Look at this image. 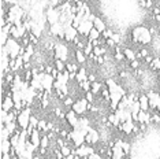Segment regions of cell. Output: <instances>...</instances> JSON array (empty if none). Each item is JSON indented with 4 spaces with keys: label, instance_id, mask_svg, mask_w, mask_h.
Instances as JSON below:
<instances>
[{
    "label": "cell",
    "instance_id": "18",
    "mask_svg": "<svg viewBox=\"0 0 160 159\" xmlns=\"http://www.w3.org/2000/svg\"><path fill=\"white\" fill-rule=\"evenodd\" d=\"M53 66H55L59 71H64V70H66V62H64L63 59H59V58L53 59Z\"/></svg>",
    "mask_w": 160,
    "mask_h": 159
},
{
    "label": "cell",
    "instance_id": "20",
    "mask_svg": "<svg viewBox=\"0 0 160 159\" xmlns=\"http://www.w3.org/2000/svg\"><path fill=\"white\" fill-rule=\"evenodd\" d=\"M100 36H101V32H100V30H97V29L93 26V29H92V30L89 32V34H88V38L90 40V41H92V40H96V38H99Z\"/></svg>",
    "mask_w": 160,
    "mask_h": 159
},
{
    "label": "cell",
    "instance_id": "22",
    "mask_svg": "<svg viewBox=\"0 0 160 159\" xmlns=\"http://www.w3.org/2000/svg\"><path fill=\"white\" fill-rule=\"evenodd\" d=\"M82 51L85 52V55H86V56H89L90 54L93 52V44H92V41H90V40H89V41L85 44V47H83Z\"/></svg>",
    "mask_w": 160,
    "mask_h": 159
},
{
    "label": "cell",
    "instance_id": "16",
    "mask_svg": "<svg viewBox=\"0 0 160 159\" xmlns=\"http://www.w3.org/2000/svg\"><path fill=\"white\" fill-rule=\"evenodd\" d=\"M93 25H94V28H96L97 30H100V32H101V33H103L105 29H107V25H105V22H104L103 19H101L100 17H96V18H94Z\"/></svg>",
    "mask_w": 160,
    "mask_h": 159
},
{
    "label": "cell",
    "instance_id": "3",
    "mask_svg": "<svg viewBox=\"0 0 160 159\" xmlns=\"http://www.w3.org/2000/svg\"><path fill=\"white\" fill-rule=\"evenodd\" d=\"M38 75L41 77V84L44 91L52 92L53 91V82H55V77L49 73H45V71H40Z\"/></svg>",
    "mask_w": 160,
    "mask_h": 159
},
{
    "label": "cell",
    "instance_id": "9",
    "mask_svg": "<svg viewBox=\"0 0 160 159\" xmlns=\"http://www.w3.org/2000/svg\"><path fill=\"white\" fill-rule=\"evenodd\" d=\"M93 21L90 19H83L81 21V23H79V28H78V33L79 34H83V36H88L89 32L93 29Z\"/></svg>",
    "mask_w": 160,
    "mask_h": 159
},
{
    "label": "cell",
    "instance_id": "29",
    "mask_svg": "<svg viewBox=\"0 0 160 159\" xmlns=\"http://www.w3.org/2000/svg\"><path fill=\"white\" fill-rule=\"evenodd\" d=\"M158 2H159V3H160V0H158Z\"/></svg>",
    "mask_w": 160,
    "mask_h": 159
},
{
    "label": "cell",
    "instance_id": "13",
    "mask_svg": "<svg viewBox=\"0 0 160 159\" xmlns=\"http://www.w3.org/2000/svg\"><path fill=\"white\" fill-rule=\"evenodd\" d=\"M104 88V85H103V82L99 81V80H96V81H93L92 82V85H90V91H92L96 96H100V93H101V89Z\"/></svg>",
    "mask_w": 160,
    "mask_h": 159
},
{
    "label": "cell",
    "instance_id": "15",
    "mask_svg": "<svg viewBox=\"0 0 160 159\" xmlns=\"http://www.w3.org/2000/svg\"><path fill=\"white\" fill-rule=\"evenodd\" d=\"M11 150H12V144H11V141H10V139L2 140V141H0V152L2 154L10 152Z\"/></svg>",
    "mask_w": 160,
    "mask_h": 159
},
{
    "label": "cell",
    "instance_id": "8",
    "mask_svg": "<svg viewBox=\"0 0 160 159\" xmlns=\"http://www.w3.org/2000/svg\"><path fill=\"white\" fill-rule=\"evenodd\" d=\"M148 99H149V107H151L152 111H155L156 108H158V106L160 104V96H159V92L156 91H149L148 93Z\"/></svg>",
    "mask_w": 160,
    "mask_h": 159
},
{
    "label": "cell",
    "instance_id": "1",
    "mask_svg": "<svg viewBox=\"0 0 160 159\" xmlns=\"http://www.w3.org/2000/svg\"><path fill=\"white\" fill-rule=\"evenodd\" d=\"M71 108L79 115V117H82V115L89 113V102L86 100L85 96H81V97H78V99H75V102L72 104Z\"/></svg>",
    "mask_w": 160,
    "mask_h": 159
},
{
    "label": "cell",
    "instance_id": "28",
    "mask_svg": "<svg viewBox=\"0 0 160 159\" xmlns=\"http://www.w3.org/2000/svg\"><path fill=\"white\" fill-rule=\"evenodd\" d=\"M89 2H94V0H89Z\"/></svg>",
    "mask_w": 160,
    "mask_h": 159
},
{
    "label": "cell",
    "instance_id": "4",
    "mask_svg": "<svg viewBox=\"0 0 160 159\" xmlns=\"http://www.w3.org/2000/svg\"><path fill=\"white\" fill-rule=\"evenodd\" d=\"M60 11L56 8V7H52V6H48L45 11V15H47V19H48V25H53L56 22L60 21Z\"/></svg>",
    "mask_w": 160,
    "mask_h": 159
},
{
    "label": "cell",
    "instance_id": "5",
    "mask_svg": "<svg viewBox=\"0 0 160 159\" xmlns=\"http://www.w3.org/2000/svg\"><path fill=\"white\" fill-rule=\"evenodd\" d=\"M64 41L66 43H72L75 38L78 37V29H75L72 25H67L64 23Z\"/></svg>",
    "mask_w": 160,
    "mask_h": 159
},
{
    "label": "cell",
    "instance_id": "24",
    "mask_svg": "<svg viewBox=\"0 0 160 159\" xmlns=\"http://www.w3.org/2000/svg\"><path fill=\"white\" fill-rule=\"evenodd\" d=\"M114 33H115V32L112 30V29H105L103 33H101V36L105 37V38H110V37H112V34H114Z\"/></svg>",
    "mask_w": 160,
    "mask_h": 159
},
{
    "label": "cell",
    "instance_id": "6",
    "mask_svg": "<svg viewBox=\"0 0 160 159\" xmlns=\"http://www.w3.org/2000/svg\"><path fill=\"white\" fill-rule=\"evenodd\" d=\"M100 140H101L100 131H97V129H94L93 126H92V128H90V131L86 133V136H85V143L94 146V144H97Z\"/></svg>",
    "mask_w": 160,
    "mask_h": 159
},
{
    "label": "cell",
    "instance_id": "2",
    "mask_svg": "<svg viewBox=\"0 0 160 159\" xmlns=\"http://www.w3.org/2000/svg\"><path fill=\"white\" fill-rule=\"evenodd\" d=\"M21 47H22V44L19 43V40L14 38V37H11V36H10V38L7 40V43H6V48L10 54V58H17L18 55H19Z\"/></svg>",
    "mask_w": 160,
    "mask_h": 159
},
{
    "label": "cell",
    "instance_id": "23",
    "mask_svg": "<svg viewBox=\"0 0 160 159\" xmlns=\"http://www.w3.org/2000/svg\"><path fill=\"white\" fill-rule=\"evenodd\" d=\"M8 38H10V33H7L6 30H2V34H0V44L6 45V43Z\"/></svg>",
    "mask_w": 160,
    "mask_h": 159
},
{
    "label": "cell",
    "instance_id": "14",
    "mask_svg": "<svg viewBox=\"0 0 160 159\" xmlns=\"http://www.w3.org/2000/svg\"><path fill=\"white\" fill-rule=\"evenodd\" d=\"M123 54H125V56H126V60H127V62H132V60L137 59L136 49L130 48V47H126V48H123Z\"/></svg>",
    "mask_w": 160,
    "mask_h": 159
},
{
    "label": "cell",
    "instance_id": "25",
    "mask_svg": "<svg viewBox=\"0 0 160 159\" xmlns=\"http://www.w3.org/2000/svg\"><path fill=\"white\" fill-rule=\"evenodd\" d=\"M122 147H123V150H125L126 155H130V148H132V146H130V143H127V141H123Z\"/></svg>",
    "mask_w": 160,
    "mask_h": 159
},
{
    "label": "cell",
    "instance_id": "11",
    "mask_svg": "<svg viewBox=\"0 0 160 159\" xmlns=\"http://www.w3.org/2000/svg\"><path fill=\"white\" fill-rule=\"evenodd\" d=\"M138 102H140L141 110H144V111L151 110V107H149V99H148L147 93H140V95H138Z\"/></svg>",
    "mask_w": 160,
    "mask_h": 159
},
{
    "label": "cell",
    "instance_id": "17",
    "mask_svg": "<svg viewBox=\"0 0 160 159\" xmlns=\"http://www.w3.org/2000/svg\"><path fill=\"white\" fill-rule=\"evenodd\" d=\"M74 102H75L74 97H72L71 95H68V96L64 97V100H63V103H62V106H63L64 108H67V110H70V108L72 107V104H74Z\"/></svg>",
    "mask_w": 160,
    "mask_h": 159
},
{
    "label": "cell",
    "instance_id": "26",
    "mask_svg": "<svg viewBox=\"0 0 160 159\" xmlns=\"http://www.w3.org/2000/svg\"><path fill=\"white\" fill-rule=\"evenodd\" d=\"M112 38H114V41L116 43V44H121V43H122V36L118 34V33H114V34H112Z\"/></svg>",
    "mask_w": 160,
    "mask_h": 159
},
{
    "label": "cell",
    "instance_id": "27",
    "mask_svg": "<svg viewBox=\"0 0 160 159\" xmlns=\"http://www.w3.org/2000/svg\"><path fill=\"white\" fill-rule=\"evenodd\" d=\"M88 80L90 82H93V81H96L97 80V77H96V74H93V73H89V75H88Z\"/></svg>",
    "mask_w": 160,
    "mask_h": 159
},
{
    "label": "cell",
    "instance_id": "10",
    "mask_svg": "<svg viewBox=\"0 0 160 159\" xmlns=\"http://www.w3.org/2000/svg\"><path fill=\"white\" fill-rule=\"evenodd\" d=\"M14 107H15V102H14L12 96L7 95V96L3 97V102H2V108H3V110H6V111H11Z\"/></svg>",
    "mask_w": 160,
    "mask_h": 159
},
{
    "label": "cell",
    "instance_id": "7",
    "mask_svg": "<svg viewBox=\"0 0 160 159\" xmlns=\"http://www.w3.org/2000/svg\"><path fill=\"white\" fill-rule=\"evenodd\" d=\"M66 121H67V124L71 129H77L78 122H79V115L75 113L72 108H70V110L66 111Z\"/></svg>",
    "mask_w": 160,
    "mask_h": 159
},
{
    "label": "cell",
    "instance_id": "21",
    "mask_svg": "<svg viewBox=\"0 0 160 159\" xmlns=\"http://www.w3.org/2000/svg\"><path fill=\"white\" fill-rule=\"evenodd\" d=\"M78 84H79V88H81L83 92H88V91H90V85H92V82H90L89 80H85V81L78 82Z\"/></svg>",
    "mask_w": 160,
    "mask_h": 159
},
{
    "label": "cell",
    "instance_id": "12",
    "mask_svg": "<svg viewBox=\"0 0 160 159\" xmlns=\"http://www.w3.org/2000/svg\"><path fill=\"white\" fill-rule=\"evenodd\" d=\"M74 59H75V62H78L81 66H83L86 62H88V56L85 55V52L82 51V49H75V52H74Z\"/></svg>",
    "mask_w": 160,
    "mask_h": 159
},
{
    "label": "cell",
    "instance_id": "19",
    "mask_svg": "<svg viewBox=\"0 0 160 159\" xmlns=\"http://www.w3.org/2000/svg\"><path fill=\"white\" fill-rule=\"evenodd\" d=\"M37 129L41 133H47L48 132V121L44 118V119H40L38 121V125H37Z\"/></svg>",
    "mask_w": 160,
    "mask_h": 159
}]
</instances>
